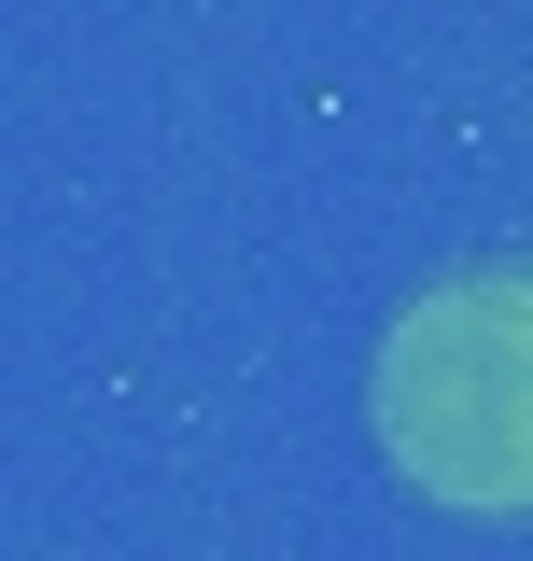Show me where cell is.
Masks as SVG:
<instances>
[{"mask_svg": "<svg viewBox=\"0 0 533 561\" xmlns=\"http://www.w3.org/2000/svg\"><path fill=\"white\" fill-rule=\"evenodd\" d=\"M379 435L421 491L477 519H533V267L450 280L379 351Z\"/></svg>", "mask_w": 533, "mask_h": 561, "instance_id": "6da1fadb", "label": "cell"}]
</instances>
